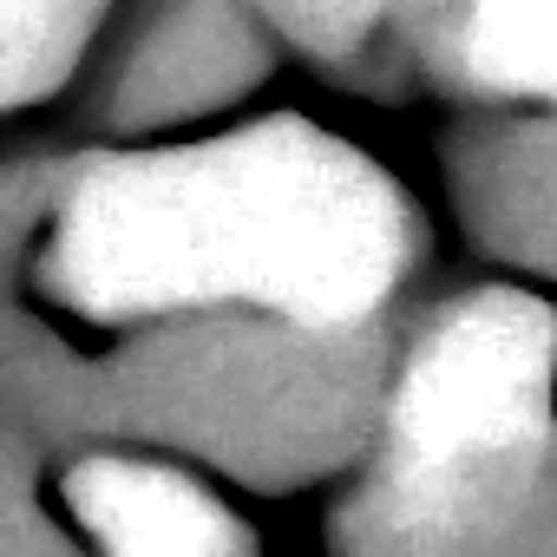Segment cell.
<instances>
[{
	"label": "cell",
	"mask_w": 557,
	"mask_h": 557,
	"mask_svg": "<svg viewBox=\"0 0 557 557\" xmlns=\"http://www.w3.org/2000/svg\"><path fill=\"white\" fill-rule=\"evenodd\" d=\"M413 269L400 190L309 125L86 164L47 236V289L92 322L269 315L361 335Z\"/></svg>",
	"instance_id": "6da1fadb"
},
{
	"label": "cell",
	"mask_w": 557,
	"mask_h": 557,
	"mask_svg": "<svg viewBox=\"0 0 557 557\" xmlns=\"http://www.w3.org/2000/svg\"><path fill=\"white\" fill-rule=\"evenodd\" d=\"M550 381L557 322L544 302L479 289L440 309L394 381L361 557H518L544 479Z\"/></svg>",
	"instance_id": "7a4b0ae2"
},
{
	"label": "cell",
	"mask_w": 557,
	"mask_h": 557,
	"mask_svg": "<svg viewBox=\"0 0 557 557\" xmlns=\"http://www.w3.org/2000/svg\"><path fill=\"white\" fill-rule=\"evenodd\" d=\"M355 335L315 329H262V342L210 335V348H184L164 368V413H177L203 446L256 459V466H302L322 459L348 433V374L329 361Z\"/></svg>",
	"instance_id": "3957f363"
},
{
	"label": "cell",
	"mask_w": 557,
	"mask_h": 557,
	"mask_svg": "<svg viewBox=\"0 0 557 557\" xmlns=\"http://www.w3.org/2000/svg\"><path fill=\"white\" fill-rule=\"evenodd\" d=\"M66 498L106 557H249L243 524L203 485L151 459H79Z\"/></svg>",
	"instance_id": "277c9868"
},
{
	"label": "cell",
	"mask_w": 557,
	"mask_h": 557,
	"mask_svg": "<svg viewBox=\"0 0 557 557\" xmlns=\"http://www.w3.org/2000/svg\"><path fill=\"white\" fill-rule=\"evenodd\" d=\"M453 60L485 92L557 106V0H453Z\"/></svg>",
	"instance_id": "5b68a950"
},
{
	"label": "cell",
	"mask_w": 557,
	"mask_h": 557,
	"mask_svg": "<svg viewBox=\"0 0 557 557\" xmlns=\"http://www.w3.org/2000/svg\"><path fill=\"white\" fill-rule=\"evenodd\" d=\"M99 0H0V66H8V99L27 106L40 86H53L86 40Z\"/></svg>",
	"instance_id": "8992f818"
},
{
	"label": "cell",
	"mask_w": 557,
	"mask_h": 557,
	"mask_svg": "<svg viewBox=\"0 0 557 557\" xmlns=\"http://www.w3.org/2000/svg\"><path fill=\"white\" fill-rule=\"evenodd\" d=\"M269 21L283 27L296 47L309 53H348L355 40H368V27L381 21L387 0H262Z\"/></svg>",
	"instance_id": "52a82bcc"
}]
</instances>
